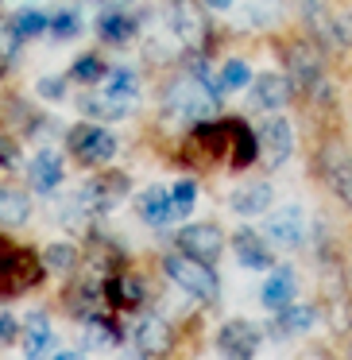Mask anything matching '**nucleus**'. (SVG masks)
<instances>
[{
	"instance_id": "nucleus-9",
	"label": "nucleus",
	"mask_w": 352,
	"mask_h": 360,
	"mask_svg": "<svg viewBox=\"0 0 352 360\" xmlns=\"http://www.w3.org/2000/svg\"><path fill=\"white\" fill-rule=\"evenodd\" d=\"M178 248L186 256L202 259V264H213L221 256V248H225V236H221L217 225H186L178 233Z\"/></svg>"
},
{
	"instance_id": "nucleus-7",
	"label": "nucleus",
	"mask_w": 352,
	"mask_h": 360,
	"mask_svg": "<svg viewBox=\"0 0 352 360\" xmlns=\"http://www.w3.org/2000/svg\"><path fill=\"white\" fill-rule=\"evenodd\" d=\"M318 163H321V179H325L329 186H333V194L352 210V155H348L344 148H337V143H333V148L321 151Z\"/></svg>"
},
{
	"instance_id": "nucleus-28",
	"label": "nucleus",
	"mask_w": 352,
	"mask_h": 360,
	"mask_svg": "<svg viewBox=\"0 0 352 360\" xmlns=\"http://www.w3.org/2000/svg\"><path fill=\"white\" fill-rule=\"evenodd\" d=\"M248 82H252L248 63H240V58H228V63L221 66V74L213 78V86H217V94H236V89H248Z\"/></svg>"
},
{
	"instance_id": "nucleus-17",
	"label": "nucleus",
	"mask_w": 352,
	"mask_h": 360,
	"mask_svg": "<svg viewBox=\"0 0 352 360\" xmlns=\"http://www.w3.org/2000/svg\"><path fill=\"white\" fill-rule=\"evenodd\" d=\"M313 326H318V306H282L267 333H271L275 341H287V337L310 333Z\"/></svg>"
},
{
	"instance_id": "nucleus-26",
	"label": "nucleus",
	"mask_w": 352,
	"mask_h": 360,
	"mask_svg": "<svg viewBox=\"0 0 352 360\" xmlns=\"http://www.w3.org/2000/svg\"><path fill=\"white\" fill-rule=\"evenodd\" d=\"M32 217V198L16 186H0V225H24Z\"/></svg>"
},
{
	"instance_id": "nucleus-39",
	"label": "nucleus",
	"mask_w": 352,
	"mask_h": 360,
	"mask_svg": "<svg viewBox=\"0 0 352 360\" xmlns=\"http://www.w3.org/2000/svg\"><path fill=\"white\" fill-rule=\"evenodd\" d=\"M35 89H39V97H51V101H58V97L66 94V82H63V78H39V86H35Z\"/></svg>"
},
{
	"instance_id": "nucleus-10",
	"label": "nucleus",
	"mask_w": 352,
	"mask_h": 360,
	"mask_svg": "<svg viewBox=\"0 0 352 360\" xmlns=\"http://www.w3.org/2000/svg\"><path fill=\"white\" fill-rule=\"evenodd\" d=\"M290 94H294V82L279 70H267L252 82V109H263V112L282 109L290 101Z\"/></svg>"
},
{
	"instance_id": "nucleus-5",
	"label": "nucleus",
	"mask_w": 352,
	"mask_h": 360,
	"mask_svg": "<svg viewBox=\"0 0 352 360\" xmlns=\"http://www.w3.org/2000/svg\"><path fill=\"white\" fill-rule=\"evenodd\" d=\"M66 143H70L74 159H78V163H86V167H105L112 155H117V136H112L109 128H101V124H78V128H70Z\"/></svg>"
},
{
	"instance_id": "nucleus-22",
	"label": "nucleus",
	"mask_w": 352,
	"mask_h": 360,
	"mask_svg": "<svg viewBox=\"0 0 352 360\" xmlns=\"http://www.w3.org/2000/svg\"><path fill=\"white\" fill-rule=\"evenodd\" d=\"M132 105H136V97H120V94H97V97H82V105L78 109L86 112V117H97V120H120V117H128L132 112Z\"/></svg>"
},
{
	"instance_id": "nucleus-11",
	"label": "nucleus",
	"mask_w": 352,
	"mask_h": 360,
	"mask_svg": "<svg viewBox=\"0 0 352 360\" xmlns=\"http://www.w3.org/2000/svg\"><path fill=\"white\" fill-rule=\"evenodd\" d=\"M167 27L178 35L182 43H197L205 39V16L197 12L194 0H167Z\"/></svg>"
},
{
	"instance_id": "nucleus-12",
	"label": "nucleus",
	"mask_w": 352,
	"mask_h": 360,
	"mask_svg": "<svg viewBox=\"0 0 352 360\" xmlns=\"http://www.w3.org/2000/svg\"><path fill=\"white\" fill-rule=\"evenodd\" d=\"M263 229H267V240L279 244V248H302V244H306V217H302L298 205L279 210Z\"/></svg>"
},
{
	"instance_id": "nucleus-32",
	"label": "nucleus",
	"mask_w": 352,
	"mask_h": 360,
	"mask_svg": "<svg viewBox=\"0 0 352 360\" xmlns=\"http://www.w3.org/2000/svg\"><path fill=\"white\" fill-rule=\"evenodd\" d=\"M171 205H174V217H190V210L197 205V182H190V179L174 182V190H171Z\"/></svg>"
},
{
	"instance_id": "nucleus-6",
	"label": "nucleus",
	"mask_w": 352,
	"mask_h": 360,
	"mask_svg": "<svg viewBox=\"0 0 352 360\" xmlns=\"http://www.w3.org/2000/svg\"><path fill=\"white\" fill-rule=\"evenodd\" d=\"M282 63H287V78L294 82L298 89H318L321 86V55H318V47L313 43H306V39H298V43H290L287 51H282Z\"/></svg>"
},
{
	"instance_id": "nucleus-16",
	"label": "nucleus",
	"mask_w": 352,
	"mask_h": 360,
	"mask_svg": "<svg viewBox=\"0 0 352 360\" xmlns=\"http://www.w3.org/2000/svg\"><path fill=\"white\" fill-rule=\"evenodd\" d=\"M233 248H236L240 267H248V271H267V267L275 264L271 248L263 244V236H259L256 229H240V233L233 236Z\"/></svg>"
},
{
	"instance_id": "nucleus-24",
	"label": "nucleus",
	"mask_w": 352,
	"mask_h": 360,
	"mask_svg": "<svg viewBox=\"0 0 352 360\" xmlns=\"http://www.w3.org/2000/svg\"><path fill=\"white\" fill-rule=\"evenodd\" d=\"M271 202H275V190L267 186V182H248V186H240L233 194V210L240 213V217H256V213H263V210H271Z\"/></svg>"
},
{
	"instance_id": "nucleus-19",
	"label": "nucleus",
	"mask_w": 352,
	"mask_h": 360,
	"mask_svg": "<svg viewBox=\"0 0 352 360\" xmlns=\"http://www.w3.org/2000/svg\"><path fill=\"white\" fill-rule=\"evenodd\" d=\"M294 295H298V279H294V271H290V267H279V271H271V279L263 283V290H259V302H263L267 310L279 314L282 306L294 302Z\"/></svg>"
},
{
	"instance_id": "nucleus-18",
	"label": "nucleus",
	"mask_w": 352,
	"mask_h": 360,
	"mask_svg": "<svg viewBox=\"0 0 352 360\" xmlns=\"http://www.w3.org/2000/svg\"><path fill=\"white\" fill-rule=\"evenodd\" d=\"M136 210H140L143 225L148 229H167L174 217V205H171V194L163 186H148L140 198H136Z\"/></svg>"
},
{
	"instance_id": "nucleus-37",
	"label": "nucleus",
	"mask_w": 352,
	"mask_h": 360,
	"mask_svg": "<svg viewBox=\"0 0 352 360\" xmlns=\"http://www.w3.org/2000/svg\"><path fill=\"white\" fill-rule=\"evenodd\" d=\"M325 35L337 43V47H348V51H352V8H348V12H341V16H333V20H329Z\"/></svg>"
},
{
	"instance_id": "nucleus-2",
	"label": "nucleus",
	"mask_w": 352,
	"mask_h": 360,
	"mask_svg": "<svg viewBox=\"0 0 352 360\" xmlns=\"http://www.w3.org/2000/svg\"><path fill=\"white\" fill-rule=\"evenodd\" d=\"M163 271L171 275V283L178 290H186L190 298L213 302V298L221 295V283H217V275L209 271V264H202V259H194V256H167Z\"/></svg>"
},
{
	"instance_id": "nucleus-21",
	"label": "nucleus",
	"mask_w": 352,
	"mask_h": 360,
	"mask_svg": "<svg viewBox=\"0 0 352 360\" xmlns=\"http://www.w3.org/2000/svg\"><path fill=\"white\" fill-rule=\"evenodd\" d=\"M27 174H32V190H39V194H51V190L63 182V155L58 151H39V155H32V167H27Z\"/></svg>"
},
{
	"instance_id": "nucleus-20",
	"label": "nucleus",
	"mask_w": 352,
	"mask_h": 360,
	"mask_svg": "<svg viewBox=\"0 0 352 360\" xmlns=\"http://www.w3.org/2000/svg\"><path fill=\"white\" fill-rule=\"evenodd\" d=\"M171 345H174V333L163 318H143L140 326H136V349H140L143 356H159V352H167Z\"/></svg>"
},
{
	"instance_id": "nucleus-8",
	"label": "nucleus",
	"mask_w": 352,
	"mask_h": 360,
	"mask_svg": "<svg viewBox=\"0 0 352 360\" xmlns=\"http://www.w3.org/2000/svg\"><path fill=\"white\" fill-rule=\"evenodd\" d=\"M259 341H263V333L244 318H233L217 329V349L225 352V356H256Z\"/></svg>"
},
{
	"instance_id": "nucleus-29",
	"label": "nucleus",
	"mask_w": 352,
	"mask_h": 360,
	"mask_svg": "<svg viewBox=\"0 0 352 360\" xmlns=\"http://www.w3.org/2000/svg\"><path fill=\"white\" fill-rule=\"evenodd\" d=\"M43 267H47V271H74V267H78V248H74V244H51V248L43 252Z\"/></svg>"
},
{
	"instance_id": "nucleus-36",
	"label": "nucleus",
	"mask_w": 352,
	"mask_h": 360,
	"mask_svg": "<svg viewBox=\"0 0 352 360\" xmlns=\"http://www.w3.org/2000/svg\"><path fill=\"white\" fill-rule=\"evenodd\" d=\"M117 341H120V333L105 318H93V326H86V345H93V349H112Z\"/></svg>"
},
{
	"instance_id": "nucleus-13",
	"label": "nucleus",
	"mask_w": 352,
	"mask_h": 360,
	"mask_svg": "<svg viewBox=\"0 0 352 360\" xmlns=\"http://www.w3.org/2000/svg\"><path fill=\"white\" fill-rule=\"evenodd\" d=\"M259 143H263V151H267V163L282 167L290 159V151H294V132H290V124L282 117H271L259 128Z\"/></svg>"
},
{
	"instance_id": "nucleus-4",
	"label": "nucleus",
	"mask_w": 352,
	"mask_h": 360,
	"mask_svg": "<svg viewBox=\"0 0 352 360\" xmlns=\"http://www.w3.org/2000/svg\"><path fill=\"white\" fill-rule=\"evenodd\" d=\"M43 275V264L32 252L12 248L8 240H0V295H24L27 287H35Z\"/></svg>"
},
{
	"instance_id": "nucleus-25",
	"label": "nucleus",
	"mask_w": 352,
	"mask_h": 360,
	"mask_svg": "<svg viewBox=\"0 0 352 360\" xmlns=\"http://www.w3.org/2000/svg\"><path fill=\"white\" fill-rule=\"evenodd\" d=\"M97 32H101V39L112 43V47H128V43L136 39V20L120 8H109L101 16V24H97Z\"/></svg>"
},
{
	"instance_id": "nucleus-1",
	"label": "nucleus",
	"mask_w": 352,
	"mask_h": 360,
	"mask_svg": "<svg viewBox=\"0 0 352 360\" xmlns=\"http://www.w3.org/2000/svg\"><path fill=\"white\" fill-rule=\"evenodd\" d=\"M163 105L178 120H202L217 109V86L209 78H202V74H182V78L171 82Z\"/></svg>"
},
{
	"instance_id": "nucleus-3",
	"label": "nucleus",
	"mask_w": 352,
	"mask_h": 360,
	"mask_svg": "<svg viewBox=\"0 0 352 360\" xmlns=\"http://www.w3.org/2000/svg\"><path fill=\"white\" fill-rule=\"evenodd\" d=\"M182 159L190 167H202V171L228 163V124L225 120L221 124H197L186 136V143H182Z\"/></svg>"
},
{
	"instance_id": "nucleus-35",
	"label": "nucleus",
	"mask_w": 352,
	"mask_h": 360,
	"mask_svg": "<svg viewBox=\"0 0 352 360\" xmlns=\"http://www.w3.org/2000/svg\"><path fill=\"white\" fill-rule=\"evenodd\" d=\"M51 35H55V39H78L82 35V20H78V12H55V16H51Z\"/></svg>"
},
{
	"instance_id": "nucleus-15",
	"label": "nucleus",
	"mask_w": 352,
	"mask_h": 360,
	"mask_svg": "<svg viewBox=\"0 0 352 360\" xmlns=\"http://www.w3.org/2000/svg\"><path fill=\"white\" fill-rule=\"evenodd\" d=\"M124 194H128V179H124V174H97L93 182L82 186V202L93 205V210H112Z\"/></svg>"
},
{
	"instance_id": "nucleus-41",
	"label": "nucleus",
	"mask_w": 352,
	"mask_h": 360,
	"mask_svg": "<svg viewBox=\"0 0 352 360\" xmlns=\"http://www.w3.org/2000/svg\"><path fill=\"white\" fill-rule=\"evenodd\" d=\"M233 0H205V8H213V12H225Z\"/></svg>"
},
{
	"instance_id": "nucleus-30",
	"label": "nucleus",
	"mask_w": 352,
	"mask_h": 360,
	"mask_svg": "<svg viewBox=\"0 0 352 360\" xmlns=\"http://www.w3.org/2000/svg\"><path fill=\"white\" fill-rule=\"evenodd\" d=\"M20 43H27V39L20 35L16 20H0V66H8L20 55Z\"/></svg>"
},
{
	"instance_id": "nucleus-34",
	"label": "nucleus",
	"mask_w": 352,
	"mask_h": 360,
	"mask_svg": "<svg viewBox=\"0 0 352 360\" xmlns=\"http://www.w3.org/2000/svg\"><path fill=\"white\" fill-rule=\"evenodd\" d=\"M105 89H109V94H120V97H136V89H140V82H136V74L132 70H105Z\"/></svg>"
},
{
	"instance_id": "nucleus-14",
	"label": "nucleus",
	"mask_w": 352,
	"mask_h": 360,
	"mask_svg": "<svg viewBox=\"0 0 352 360\" xmlns=\"http://www.w3.org/2000/svg\"><path fill=\"white\" fill-rule=\"evenodd\" d=\"M225 124H228V171H244V167H252V159L259 151V136L244 120H225Z\"/></svg>"
},
{
	"instance_id": "nucleus-40",
	"label": "nucleus",
	"mask_w": 352,
	"mask_h": 360,
	"mask_svg": "<svg viewBox=\"0 0 352 360\" xmlns=\"http://www.w3.org/2000/svg\"><path fill=\"white\" fill-rule=\"evenodd\" d=\"M16 341V318L12 314H0V345Z\"/></svg>"
},
{
	"instance_id": "nucleus-33",
	"label": "nucleus",
	"mask_w": 352,
	"mask_h": 360,
	"mask_svg": "<svg viewBox=\"0 0 352 360\" xmlns=\"http://www.w3.org/2000/svg\"><path fill=\"white\" fill-rule=\"evenodd\" d=\"M70 78L82 82V86H89V82H101L105 78V63L97 55H82L78 63L70 66Z\"/></svg>"
},
{
	"instance_id": "nucleus-31",
	"label": "nucleus",
	"mask_w": 352,
	"mask_h": 360,
	"mask_svg": "<svg viewBox=\"0 0 352 360\" xmlns=\"http://www.w3.org/2000/svg\"><path fill=\"white\" fill-rule=\"evenodd\" d=\"M16 27H20L24 39H39L43 32H51V20H47V12H39V8H24L16 16Z\"/></svg>"
},
{
	"instance_id": "nucleus-27",
	"label": "nucleus",
	"mask_w": 352,
	"mask_h": 360,
	"mask_svg": "<svg viewBox=\"0 0 352 360\" xmlns=\"http://www.w3.org/2000/svg\"><path fill=\"white\" fill-rule=\"evenodd\" d=\"M105 287H109V298L117 306H124V310H132V306H140L143 302V279L140 275H112L109 283H105Z\"/></svg>"
},
{
	"instance_id": "nucleus-23",
	"label": "nucleus",
	"mask_w": 352,
	"mask_h": 360,
	"mask_svg": "<svg viewBox=\"0 0 352 360\" xmlns=\"http://www.w3.org/2000/svg\"><path fill=\"white\" fill-rule=\"evenodd\" d=\"M24 345H27V356H58V345H55V333H51L47 314H32L27 318Z\"/></svg>"
},
{
	"instance_id": "nucleus-38",
	"label": "nucleus",
	"mask_w": 352,
	"mask_h": 360,
	"mask_svg": "<svg viewBox=\"0 0 352 360\" xmlns=\"http://www.w3.org/2000/svg\"><path fill=\"white\" fill-rule=\"evenodd\" d=\"M16 163H20V148H16V140L0 136V171H12Z\"/></svg>"
}]
</instances>
